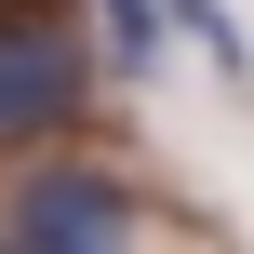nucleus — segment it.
Segmentation results:
<instances>
[{
    "mask_svg": "<svg viewBox=\"0 0 254 254\" xmlns=\"http://www.w3.org/2000/svg\"><path fill=\"white\" fill-rule=\"evenodd\" d=\"M94 13H107V54H121V67L161 54V0H94Z\"/></svg>",
    "mask_w": 254,
    "mask_h": 254,
    "instance_id": "7ed1b4c3",
    "label": "nucleus"
},
{
    "mask_svg": "<svg viewBox=\"0 0 254 254\" xmlns=\"http://www.w3.org/2000/svg\"><path fill=\"white\" fill-rule=\"evenodd\" d=\"M0 254H13V241H0Z\"/></svg>",
    "mask_w": 254,
    "mask_h": 254,
    "instance_id": "39448f33",
    "label": "nucleus"
},
{
    "mask_svg": "<svg viewBox=\"0 0 254 254\" xmlns=\"http://www.w3.org/2000/svg\"><path fill=\"white\" fill-rule=\"evenodd\" d=\"M67 107H80V54L54 27H0V147L13 134H54Z\"/></svg>",
    "mask_w": 254,
    "mask_h": 254,
    "instance_id": "f03ea898",
    "label": "nucleus"
},
{
    "mask_svg": "<svg viewBox=\"0 0 254 254\" xmlns=\"http://www.w3.org/2000/svg\"><path fill=\"white\" fill-rule=\"evenodd\" d=\"M161 13H188V27H201V40H214V54L241 67V27H228V0H161Z\"/></svg>",
    "mask_w": 254,
    "mask_h": 254,
    "instance_id": "20e7f679",
    "label": "nucleus"
},
{
    "mask_svg": "<svg viewBox=\"0 0 254 254\" xmlns=\"http://www.w3.org/2000/svg\"><path fill=\"white\" fill-rule=\"evenodd\" d=\"M13 254H134L121 174H27L13 188Z\"/></svg>",
    "mask_w": 254,
    "mask_h": 254,
    "instance_id": "f257e3e1",
    "label": "nucleus"
}]
</instances>
